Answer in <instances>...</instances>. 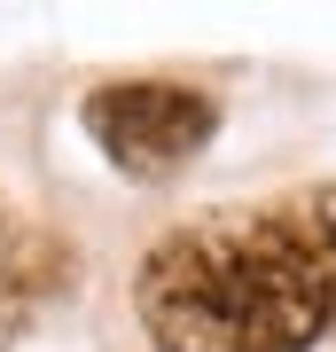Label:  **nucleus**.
<instances>
[{"mask_svg": "<svg viewBox=\"0 0 336 352\" xmlns=\"http://www.w3.org/2000/svg\"><path fill=\"white\" fill-rule=\"evenodd\" d=\"M219 110L188 87H164V78H125V87H102L87 102V133L94 149L117 164L125 180H164L180 173L188 157L212 141Z\"/></svg>", "mask_w": 336, "mask_h": 352, "instance_id": "2", "label": "nucleus"}, {"mask_svg": "<svg viewBox=\"0 0 336 352\" xmlns=\"http://www.w3.org/2000/svg\"><path fill=\"white\" fill-rule=\"evenodd\" d=\"M32 274H24V266H8V258H0V352H8L16 344V329H24V314H32Z\"/></svg>", "mask_w": 336, "mask_h": 352, "instance_id": "3", "label": "nucleus"}, {"mask_svg": "<svg viewBox=\"0 0 336 352\" xmlns=\"http://www.w3.org/2000/svg\"><path fill=\"white\" fill-rule=\"evenodd\" d=\"M133 305L164 352H313L336 329V188L172 227Z\"/></svg>", "mask_w": 336, "mask_h": 352, "instance_id": "1", "label": "nucleus"}]
</instances>
